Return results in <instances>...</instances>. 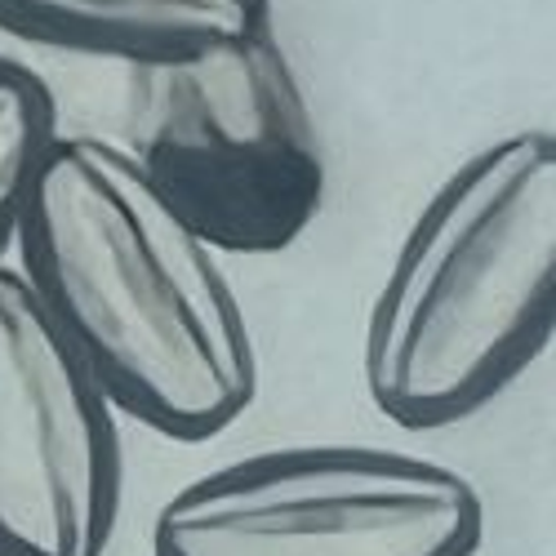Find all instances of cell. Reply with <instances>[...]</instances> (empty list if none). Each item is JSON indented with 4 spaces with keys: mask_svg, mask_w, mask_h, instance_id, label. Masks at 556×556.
I'll return each instance as SVG.
<instances>
[{
    "mask_svg": "<svg viewBox=\"0 0 556 556\" xmlns=\"http://www.w3.org/2000/svg\"><path fill=\"white\" fill-rule=\"evenodd\" d=\"M23 281L85 369L169 441H210L250 409L258 352L218 250L125 143L59 134L14 237Z\"/></svg>",
    "mask_w": 556,
    "mask_h": 556,
    "instance_id": "cell-1",
    "label": "cell"
},
{
    "mask_svg": "<svg viewBox=\"0 0 556 556\" xmlns=\"http://www.w3.org/2000/svg\"><path fill=\"white\" fill-rule=\"evenodd\" d=\"M552 326L556 143L513 129L414 214L365 316V392L405 432L454 428L526 375Z\"/></svg>",
    "mask_w": 556,
    "mask_h": 556,
    "instance_id": "cell-2",
    "label": "cell"
},
{
    "mask_svg": "<svg viewBox=\"0 0 556 556\" xmlns=\"http://www.w3.org/2000/svg\"><path fill=\"white\" fill-rule=\"evenodd\" d=\"M125 152L218 254H281L326 201V152L271 27L129 67Z\"/></svg>",
    "mask_w": 556,
    "mask_h": 556,
    "instance_id": "cell-3",
    "label": "cell"
},
{
    "mask_svg": "<svg viewBox=\"0 0 556 556\" xmlns=\"http://www.w3.org/2000/svg\"><path fill=\"white\" fill-rule=\"evenodd\" d=\"M477 485L424 454L286 445L231 458L165 498L152 556H472Z\"/></svg>",
    "mask_w": 556,
    "mask_h": 556,
    "instance_id": "cell-4",
    "label": "cell"
},
{
    "mask_svg": "<svg viewBox=\"0 0 556 556\" xmlns=\"http://www.w3.org/2000/svg\"><path fill=\"white\" fill-rule=\"evenodd\" d=\"M121 490L112 396L0 263V556H108Z\"/></svg>",
    "mask_w": 556,
    "mask_h": 556,
    "instance_id": "cell-5",
    "label": "cell"
},
{
    "mask_svg": "<svg viewBox=\"0 0 556 556\" xmlns=\"http://www.w3.org/2000/svg\"><path fill=\"white\" fill-rule=\"evenodd\" d=\"M271 27V0H0V36L125 67Z\"/></svg>",
    "mask_w": 556,
    "mask_h": 556,
    "instance_id": "cell-6",
    "label": "cell"
},
{
    "mask_svg": "<svg viewBox=\"0 0 556 556\" xmlns=\"http://www.w3.org/2000/svg\"><path fill=\"white\" fill-rule=\"evenodd\" d=\"M54 94L27 63L0 59V258L14 245L36 169L59 138Z\"/></svg>",
    "mask_w": 556,
    "mask_h": 556,
    "instance_id": "cell-7",
    "label": "cell"
}]
</instances>
